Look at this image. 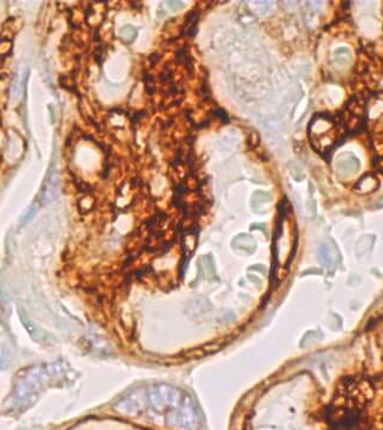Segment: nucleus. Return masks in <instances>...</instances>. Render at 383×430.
<instances>
[{
    "label": "nucleus",
    "mask_w": 383,
    "mask_h": 430,
    "mask_svg": "<svg viewBox=\"0 0 383 430\" xmlns=\"http://www.w3.org/2000/svg\"><path fill=\"white\" fill-rule=\"evenodd\" d=\"M378 186V181L377 178L373 176V174H367L366 177H363L360 180V182L356 184L355 190L359 193H370L375 191Z\"/></svg>",
    "instance_id": "nucleus-7"
},
{
    "label": "nucleus",
    "mask_w": 383,
    "mask_h": 430,
    "mask_svg": "<svg viewBox=\"0 0 383 430\" xmlns=\"http://www.w3.org/2000/svg\"><path fill=\"white\" fill-rule=\"evenodd\" d=\"M318 260H320L321 264L324 265L327 269H333L336 264L333 250L327 244H322L318 249Z\"/></svg>",
    "instance_id": "nucleus-8"
},
{
    "label": "nucleus",
    "mask_w": 383,
    "mask_h": 430,
    "mask_svg": "<svg viewBox=\"0 0 383 430\" xmlns=\"http://www.w3.org/2000/svg\"><path fill=\"white\" fill-rule=\"evenodd\" d=\"M233 246L235 250L241 251V252L251 254L256 248L255 241H253L251 236L249 235H240L233 241Z\"/></svg>",
    "instance_id": "nucleus-5"
},
{
    "label": "nucleus",
    "mask_w": 383,
    "mask_h": 430,
    "mask_svg": "<svg viewBox=\"0 0 383 430\" xmlns=\"http://www.w3.org/2000/svg\"><path fill=\"white\" fill-rule=\"evenodd\" d=\"M120 34L124 38L125 41H132L137 36V31L132 28V26H125L122 30H120Z\"/></svg>",
    "instance_id": "nucleus-10"
},
{
    "label": "nucleus",
    "mask_w": 383,
    "mask_h": 430,
    "mask_svg": "<svg viewBox=\"0 0 383 430\" xmlns=\"http://www.w3.org/2000/svg\"><path fill=\"white\" fill-rule=\"evenodd\" d=\"M184 394L169 384H157L147 389L149 404L157 413H165L166 416L181 406Z\"/></svg>",
    "instance_id": "nucleus-1"
},
{
    "label": "nucleus",
    "mask_w": 383,
    "mask_h": 430,
    "mask_svg": "<svg viewBox=\"0 0 383 430\" xmlns=\"http://www.w3.org/2000/svg\"><path fill=\"white\" fill-rule=\"evenodd\" d=\"M337 169H339V172L341 174L349 176V174L358 172V170L360 169V162L354 156L343 157L342 159H340L339 164H337Z\"/></svg>",
    "instance_id": "nucleus-6"
},
{
    "label": "nucleus",
    "mask_w": 383,
    "mask_h": 430,
    "mask_svg": "<svg viewBox=\"0 0 383 430\" xmlns=\"http://www.w3.org/2000/svg\"><path fill=\"white\" fill-rule=\"evenodd\" d=\"M59 190H60L59 172L57 169H53L51 171V173L48 174L46 182H45L43 195H41V200H43V203L47 204V203H50V201L55 200L59 195Z\"/></svg>",
    "instance_id": "nucleus-4"
},
{
    "label": "nucleus",
    "mask_w": 383,
    "mask_h": 430,
    "mask_svg": "<svg viewBox=\"0 0 383 430\" xmlns=\"http://www.w3.org/2000/svg\"><path fill=\"white\" fill-rule=\"evenodd\" d=\"M149 406V399H147V390L136 389L123 398L116 409L120 414L126 415V416H138Z\"/></svg>",
    "instance_id": "nucleus-3"
},
{
    "label": "nucleus",
    "mask_w": 383,
    "mask_h": 430,
    "mask_svg": "<svg viewBox=\"0 0 383 430\" xmlns=\"http://www.w3.org/2000/svg\"><path fill=\"white\" fill-rule=\"evenodd\" d=\"M169 425L183 430H195L199 424V415L195 403L188 394H184L181 406L166 416Z\"/></svg>",
    "instance_id": "nucleus-2"
},
{
    "label": "nucleus",
    "mask_w": 383,
    "mask_h": 430,
    "mask_svg": "<svg viewBox=\"0 0 383 430\" xmlns=\"http://www.w3.org/2000/svg\"><path fill=\"white\" fill-rule=\"evenodd\" d=\"M351 62V55L348 48H339L334 53V63L339 67H346Z\"/></svg>",
    "instance_id": "nucleus-9"
}]
</instances>
